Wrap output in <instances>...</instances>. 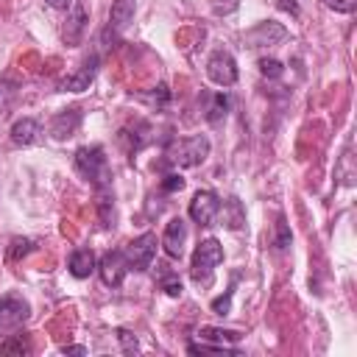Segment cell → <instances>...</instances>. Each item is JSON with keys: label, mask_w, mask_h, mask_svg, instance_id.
I'll use <instances>...</instances> for the list:
<instances>
[{"label": "cell", "mask_w": 357, "mask_h": 357, "mask_svg": "<svg viewBox=\"0 0 357 357\" xmlns=\"http://www.w3.org/2000/svg\"><path fill=\"white\" fill-rule=\"evenodd\" d=\"M75 170L92 181L98 190H106L112 184V167L106 159V151L100 145H84L75 151Z\"/></svg>", "instance_id": "obj_1"}, {"label": "cell", "mask_w": 357, "mask_h": 357, "mask_svg": "<svg viewBox=\"0 0 357 357\" xmlns=\"http://www.w3.org/2000/svg\"><path fill=\"white\" fill-rule=\"evenodd\" d=\"M209 156V139L204 134L195 137H184V139H173L165 148V162L173 167H195Z\"/></svg>", "instance_id": "obj_2"}, {"label": "cell", "mask_w": 357, "mask_h": 357, "mask_svg": "<svg viewBox=\"0 0 357 357\" xmlns=\"http://www.w3.org/2000/svg\"><path fill=\"white\" fill-rule=\"evenodd\" d=\"M223 262V245L215 237H206L198 243L195 254H192V265H190V279L198 284H206L215 273V268Z\"/></svg>", "instance_id": "obj_3"}, {"label": "cell", "mask_w": 357, "mask_h": 357, "mask_svg": "<svg viewBox=\"0 0 357 357\" xmlns=\"http://www.w3.org/2000/svg\"><path fill=\"white\" fill-rule=\"evenodd\" d=\"M156 245H159V240H156V234H153V231H145V234L134 237V240L123 248L128 268H134V271H139V273H142V271H148V268L153 265Z\"/></svg>", "instance_id": "obj_4"}, {"label": "cell", "mask_w": 357, "mask_h": 357, "mask_svg": "<svg viewBox=\"0 0 357 357\" xmlns=\"http://www.w3.org/2000/svg\"><path fill=\"white\" fill-rule=\"evenodd\" d=\"M206 75L218 86H231L237 81V61L229 50H215L206 61Z\"/></svg>", "instance_id": "obj_5"}, {"label": "cell", "mask_w": 357, "mask_h": 357, "mask_svg": "<svg viewBox=\"0 0 357 357\" xmlns=\"http://www.w3.org/2000/svg\"><path fill=\"white\" fill-rule=\"evenodd\" d=\"M218 209H220V198L212 190H198L190 201V218L198 226H212V220L218 218Z\"/></svg>", "instance_id": "obj_6"}, {"label": "cell", "mask_w": 357, "mask_h": 357, "mask_svg": "<svg viewBox=\"0 0 357 357\" xmlns=\"http://www.w3.org/2000/svg\"><path fill=\"white\" fill-rule=\"evenodd\" d=\"M98 271H100V279L106 287H120L123 279H126V271H128V262H126V254L123 251H106L98 262Z\"/></svg>", "instance_id": "obj_7"}, {"label": "cell", "mask_w": 357, "mask_h": 357, "mask_svg": "<svg viewBox=\"0 0 357 357\" xmlns=\"http://www.w3.org/2000/svg\"><path fill=\"white\" fill-rule=\"evenodd\" d=\"M31 307L20 296H3L0 298V329H14L22 321H28Z\"/></svg>", "instance_id": "obj_8"}, {"label": "cell", "mask_w": 357, "mask_h": 357, "mask_svg": "<svg viewBox=\"0 0 357 357\" xmlns=\"http://www.w3.org/2000/svg\"><path fill=\"white\" fill-rule=\"evenodd\" d=\"M184 243H187V220H184V218H173V220L165 226L162 248H165V254H167L170 259H181Z\"/></svg>", "instance_id": "obj_9"}, {"label": "cell", "mask_w": 357, "mask_h": 357, "mask_svg": "<svg viewBox=\"0 0 357 357\" xmlns=\"http://www.w3.org/2000/svg\"><path fill=\"white\" fill-rule=\"evenodd\" d=\"M282 39H287V31L279 22H271V20L268 22H259L251 31H245V45L248 47H268V45H276Z\"/></svg>", "instance_id": "obj_10"}, {"label": "cell", "mask_w": 357, "mask_h": 357, "mask_svg": "<svg viewBox=\"0 0 357 357\" xmlns=\"http://www.w3.org/2000/svg\"><path fill=\"white\" fill-rule=\"evenodd\" d=\"M98 53H92L84 64H81V70L78 73H73V75H67L61 84H59V89L61 92H84V89H89V84H92V78H95V73H98Z\"/></svg>", "instance_id": "obj_11"}, {"label": "cell", "mask_w": 357, "mask_h": 357, "mask_svg": "<svg viewBox=\"0 0 357 357\" xmlns=\"http://www.w3.org/2000/svg\"><path fill=\"white\" fill-rule=\"evenodd\" d=\"M81 126V112L78 109H61L53 120H50V134L56 139H64V137H73Z\"/></svg>", "instance_id": "obj_12"}, {"label": "cell", "mask_w": 357, "mask_h": 357, "mask_svg": "<svg viewBox=\"0 0 357 357\" xmlns=\"http://www.w3.org/2000/svg\"><path fill=\"white\" fill-rule=\"evenodd\" d=\"M95 268H98V262H95L92 248H75V251L70 254V273H73L75 279H86Z\"/></svg>", "instance_id": "obj_13"}, {"label": "cell", "mask_w": 357, "mask_h": 357, "mask_svg": "<svg viewBox=\"0 0 357 357\" xmlns=\"http://www.w3.org/2000/svg\"><path fill=\"white\" fill-rule=\"evenodd\" d=\"M134 20V0H114L112 3V14H109V28L114 33H120L123 28H128Z\"/></svg>", "instance_id": "obj_14"}, {"label": "cell", "mask_w": 357, "mask_h": 357, "mask_svg": "<svg viewBox=\"0 0 357 357\" xmlns=\"http://www.w3.org/2000/svg\"><path fill=\"white\" fill-rule=\"evenodd\" d=\"M84 28H86V8L78 3V6H73V14H70L67 28H64V39H67V45H78L81 36H84Z\"/></svg>", "instance_id": "obj_15"}, {"label": "cell", "mask_w": 357, "mask_h": 357, "mask_svg": "<svg viewBox=\"0 0 357 357\" xmlns=\"http://www.w3.org/2000/svg\"><path fill=\"white\" fill-rule=\"evenodd\" d=\"M36 134H39V123L33 117H22V120H17L11 126V139L17 145H31L36 139Z\"/></svg>", "instance_id": "obj_16"}, {"label": "cell", "mask_w": 357, "mask_h": 357, "mask_svg": "<svg viewBox=\"0 0 357 357\" xmlns=\"http://www.w3.org/2000/svg\"><path fill=\"white\" fill-rule=\"evenodd\" d=\"M229 112V95L226 92H212L209 103H206V120L209 123H220Z\"/></svg>", "instance_id": "obj_17"}, {"label": "cell", "mask_w": 357, "mask_h": 357, "mask_svg": "<svg viewBox=\"0 0 357 357\" xmlns=\"http://www.w3.org/2000/svg\"><path fill=\"white\" fill-rule=\"evenodd\" d=\"M198 335H201L204 340H215V343H223V346L237 343V340L243 337V332H237V329H220V326H201Z\"/></svg>", "instance_id": "obj_18"}, {"label": "cell", "mask_w": 357, "mask_h": 357, "mask_svg": "<svg viewBox=\"0 0 357 357\" xmlns=\"http://www.w3.org/2000/svg\"><path fill=\"white\" fill-rule=\"evenodd\" d=\"M218 212H220V218H223V223H226L229 229H240V226H243V206H240L237 198L223 201V206H220Z\"/></svg>", "instance_id": "obj_19"}, {"label": "cell", "mask_w": 357, "mask_h": 357, "mask_svg": "<svg viewBox=\"0 0 357 357\" xmlns=\"http://www.w3.org/2000/svg\"><path fill=\"white\" fill-rule=\"evenodd\" d=\"M0 351L3 354H28L31 351V343H28V337L22 332H17V335H11L8 340L0 343Z\"/></svg>", "instance_id": "obj_20"}, {"label": "cell", "mask_w": 357, "mask_h": 357, "mask_svg": "<svg viewBox=\"0 0 357 357\" xmlns=\"http://www.w3.org/2000/svg\"><path fill=\"white\" fill-rule=\"evenodd\" d=\"M190 354H237L234 349L223 346V343H215V346H204V343H190L187 346Z\"/></svg>", "instance_id": "obj_21"}, {"label": "cell", "mask_w": 357, "mask_h": 357, "mask_svg": "<svg viewBox=\"0 0 357 357\" xmlns=\"http://www.w3.org/2000/svg\"><path fill=\"white\" fill-rule=\"evenodd\" d=\"M290 240H293V234H290V226L284 223V218H279V220H276V240H273L276 251H287Z\"/></svg>", "instance_id": "obj_22"}, {"label": "cell", "mask_w": 357, "mask_h": 357, "mask_svg": "<svg viewBox=\"0 0 357 357\" xmlns=\"http://www.w3.org/2000/svg\"><path fill=\"white\" fill-rule=\"evenodd\" d=\"M33 248H36L33 240H28V237H14V240H11V248H8V257H11V259H20V257L31 254Z\"/></svg>", "instance_id": "obj_23"}, {"label": "cell", "mask_w": 357, "mask_h": 357, "mask_svg": "<svg viewBox=\"0 0 357 357\" xmlns=\"http://www.w3.org/2000/svg\"><path fill=\"white\" fill-rule=\"evenodd\" d=\"M234 282H237V276H234ZM234 282H231V287L226 290V296H220V298H215V301H212V312H215V315H229V312H231V296H234Z\"/></svg>", "instance_id": "obj_24"}, {"label": "cell", "mask_w": 357, "mask_h": 357, "mask_svg": "<svg viewBox=\"0 0 357 357\" xmlns=\"http://www.w3.org/2000/svg\"><path fill=\"white\" fill-rule=\"evenodd\" d=\"M259 73L265 78H279L284 73V64L279 59H259Z\"/></svg>", "instance_id": "obj_25"}, {"label": "cell", "mask_w": 357, "mask_h": 357, "mask_svg": "<svg viewBox=\"0 0 357 357\" xmlns=\"http://www.w3.org/2000/svg\"><path fill=\"white\" fill-rule=\"evenodd\" d=\"M162 290H165L167 296H173V298H176V296H181L184 284H181V279H178L176 273H170V271H167V273L162 276Z\"/></svg>", "instance_id": "obj_26"}, {"label": "cell", "mask_w": 357, "mask_h": 357, "mask_svg": "<svg viewBox=\"0 0 357 357\" xmlns=\"http://www.w3.org/2000/svg\"><path fill=\"white\" fill-rule=\"evenodd\" d=\"M148 100H151L156 109H165V106L170 103V89H167L165 84H159V86H156V89L148 95Z\"/></svg>", "instance_id": "obj_27"}, {"label": "cell", "mask_w": 357, "mask_h": 357, "mask_svg": "<svg viewBox=\"0 0 357 357\" xmlns=\"http://www.w3.org/2000/svg\"><path fill=\"white\" fill-rule=\"evenodd\" d=\"M324 6L337 11V14H351L357 8V0H324Z\"/></svg>", "instance_id": "obj_28"}, {"label": "cell", "mask_w": 357, "mask_h": 357, "mask_svg": "<svg viewBox=\"0 0 357 357\" xmlns=\"http://www.w3.org/2000/svg\"><path fill=\"white\" fill-rule=\"evenodd\" d=\"M162 190H165V192H178V190H184V178H181L178 173H167V176L162 178Z\"/></svg>", "instance_id": "obj_29"}, {"label": "cell", "mask_w": 357, "mask_h": 357, "mask_svg": "<svg viewBox=\"0 0 357 357\" xmlns=\"http://www.w3.org/2000/svg\"><path fill=\"white\" fill-rule=\"evenodd\" d=\"M117 337H120V343H123V349L131 354V351H137V337L128 332V329H117Z\"/></svg>", "instance_id": "obj_30"}, {"label": "cell", "mask_w": 357, "mask_h": 357, "mask_svg": "<svg viewBox=\"0 0 357 357\" xmlns=\"http://www.w3.org/2000/svg\"><path fill=\"white\" fill-rule=\"evenodd\" d=\"M276 6L282 8V11H287V14H298V0H276Z\"/></svg>", "instance_id": "obj_31"}, {"label": "cell", "mask_w": 357, "mask_h": 357, "mask_svg": "<svg viewBox=\"0 0 357 357\" xmlns=\"http://www.w3.org/2000/svg\"><path fill=\"white\" fill-rule=\"evenodd\" d=\"M61 354H86L84 346H61Z\"/></svg>", "instance_id": "obj_32"}, {"label": "cell", "mask_w": 357, "mask_h": 357, "mask_svg": "<svg viewBox=\"0 0 357 357\" xmlns=\"http://www.w3.org/2000/svg\"><path fill=\"white\" fill-rule=\"evenodd\" d=\"M50 8H67L70 6V0H45Z\"/></svg>", "instance_id": "obj_33"}]
</instances>
